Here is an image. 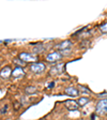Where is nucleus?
<instances>
[{
	"label": "nucleus",
	"mask_w": 107,
	"mask_h": 120,
	"mask_svg": "<svg viewBox=\"0 0 107 120\" xmlns=\"http://www.w3.org/2000/svg\"><path fill=\"white\" fill-rule=\"evenodd\" d=\"M46 69L44 63H41V62H34V63H31L30 65V70L31 72L35 73V74H40V73H43Z\"/></svg>",
	"instance_id": "5"
},
{
	"label": "nucleus",
	"mask_w": 107,
	"mask_h": 120,
	"mask_svg": "<svg viewBox=\"0 0 107 120\" xmlns=\"http://www.w3.org/2000/svg\"><path fill=\"white\" fill-rule=\"evenodd\" d=\"M12 72L13 71H12V69H11V67L7 65V67H4L2 70L0 71V77L3 78V79H7V78L12 75Z\"/></svg>",
	"instance_id": "7"
},
{
	"label": "nucleus",
	"mask_w": 107,
	"mask_h": 120,
	"mask_svg": "<svg viewBox=\"0 0 107 120\" xmlns=\"http://www.w3.org/2000/svg\"><path fill=\"white\" fill-rule=\"evenodd\" d=\"M64 105L65 107L67 108L69 110H76L78 107H79V105L77 104V102L74 100H67L64 102Z\"/></svg>",
	"instance_id": "8"
},
{
	"label": "nucleus",
	"mask_w": 107,
	"mask_h": 120,
	"mask_svg": "<svg viewBox=\"0 0 107 120\" xmlns=\"http://www.w3.org/2000/svg\"><path fill=\"white\" fill-rule=\"evenodd\" d=\"M95 112L97 115H107V99H103L96 104Z\"/></svg>",
	"instance_id": "1"
},
{
	"label": "nucleus",
	"mask_w": 107,
	"mask_h": 120,
	"mask_svg": "<svg viewBox=\"0 0 107 120\" xmlns=\"http://www.w3.org/2000/svg\"><path fill=\"white\" fill-rule=\"evenodd\" d=\"M25 91H26V93H28V94H32V93H34L37 91V88L35 87V86H28V87H26Z\"/></svg>",
	"instance_id": "12"
},
{
	"label": "nucleus",
	"mask_w": 107,
	"mask_h": 120,
	"mask_svg": "<svg viewBox=\"0 0 107 120\" xmlns=\"http://www.w3.org/2000/svg\"><path fill=\"white\" fill-rule=\"evenodd\" d=\"M54 85H55V82H50V84H48V88H52V87H54Z\"/></svg>",
	"instance_id": "15"
},
{
	"label": "nucleus",
	"mask_w": 107,
	"mask_h": 120,
	"mask_svg": "<svg viewBox=\"0 0 107 120\" xmlns=\"http://www.w3.org/2000/svg\"><path fill=\"white\" fill-rule=\"evenodd\" d=\"M20 60H22L24 62H32L34 63V61L37 60V56L34 54H31V52H20L18 55Z\"/></svg>",
	"instance_id": "2"
},
{
	"label": "nucleus",
	"mask_w": 107,
	"mask_h": 120,
	"mask_svg": "<svg viewBox=\"0 0 107 120\" xmlns=\"http://www.w3.org/2000/svg\"><path fill=\"white\" fill-rule=\"evenodd\" d=\"M100 30L102 31L103 33H107V22H105V24H103V25L101 26Z\"/></svg>",
	"instance_id": "14"
},
{
	"label": "nucleus",
	"mask_w": 107,
	"mask_h": 120,
	"mask_svg": "<svg viewBox=\"0 0 107 120\" xmlns=\"http://www.w3.org/2000/svg\"><path fill=\"white\" fill-rule=\"evenodd\" d=\"M56 47L60 50L61 54H62V52H64V54H69L70 50H71V48H72V42L69 41V40L63 41V42L59 43L58 45H56Z\"/></svg>",
	"instance_id": "3"
},
{
	"label": "nucleus",
	"mask_w": 107,
	"mask_h": 120,
	"mask_svg": "<svg viewBox=\"0 0 107 120\" xmlns=\"http://www.w3.org/2000/svg\"><path fill=\"white\" fill-rule=\"evenodd\" d=\"M64 93L66 95H69V97L75 98V97H77V95L79 94V90H78L77 88L73 87V86H70V87H66L64 89Z\"/></svg>",
	"instance_id": "6"
},
{
	"label": "nucleus",
	"mask_w": 107,
	"mask_h": 120,
	"mask_svg": "<svg viewBox=\"0 0 107 120\" xmlns=\"http://www.w3.org/2000/svg\"><path fill=\"white\" fill-rule=\"evenodd\" d=\"M12 75L14 76L15 78H22V77H24V75H25V71L22 70V67L17 65V67H16L14 70H13Z\"/></svg>",
	"instance_id": "9"
},
{
	"label": "nucleus",
	"mask_w": 107,
	"mask_h": 120,
	"mask_svg": "<svg viewBox=\"0 0 107 120\" xmlns=\"http://www.w3.org/2000/svg\"><path fill=\"white\" fill-rule=\"evenodd\" d=\"M42 50H44V46L42 44H37V46H34V48H33V52H40Z\"/></svg>",
	"instance_id": "13"
},
{
	"label": "nucleus",
	"mask_w": 107,
	"mask_h": 120,
	"mask_svg": "<svg viewBox=\"0 0 107 120\" xmlns=\"http://www.w3.org/2000/svg\"><path fill=\"white\" fill-rule=\"evenodd\" d=\"M63 68H64V64H63V63L52 68V69H50V72H49V75H58V74H60V73H62Z\"/></svg>",
	"instance_id": "10"
},
{
	"label": "nucleus",
	"mask_w": 107,
	"mask_h": 120,
	"mask_svg": "<svg viewBox=\"0 0 107 120\" xmlns=\"http://www.w3.org/2000/svg\"><path fill=\"white\" fill-rule=\"evenodd\" d=\"M89 101H90L89 98H87V97H82V98H79V99H78L77 104L79 105V106H85L86 104H88V103H89Z\"/></svg>",
	"instance_id": "11"
},
{
	"label": "nucleus",
	"mask_w": 107,
	"mask_h": 120,
	"mask_svg": "<svg viewBox=\"0 0 107 120\" xmlns=\"http://www.w3.org/2000/svg\"><path fill=\"white\" fill-rule=\"evenodd\" d=\"M62 57H63V55L60 52H52L46 56V60L50 63H55V62H57V61L62 59Z\"/></svg>",
	"instance_id": "4"
}]
</instances>
